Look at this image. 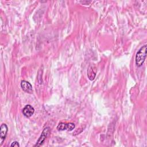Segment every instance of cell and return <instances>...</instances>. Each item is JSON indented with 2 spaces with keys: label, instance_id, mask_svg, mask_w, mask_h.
Returning <instances> with one entry per match:
<instances>
[{
  "label": "cell",
  "instance_id": "obj_1",
  "mask_svg": "<svg viewBox=\"0 0 147 147\" xmlns=\"http://www.w3.org/2000/svg\"><path fill=\"white\" fill-rule=\"evenodd\" d=\"M146 51L147 45H144V46L141 47L137 52L135 57V61L137 67H140L142 66L143 63H144L146 57Z\"/></svg>",
  "mask_w": 147,
  "mask_h": 147
},
{
  "label": "cell",
  "instance_id": "obj_2",
  "mask_svg": "<svg viewBox=\"0 0 147 147\" xmlns=\"http://www.w3.org/2000/svg\"><path fill=\"white\" fill-rule=\"evenodd\" d=\"M50 131V129L49 127H45L43 130L42 132L41 133V134L40 135V137L38 138V140L36 142V144L34 145V146H41V145L43 144V143L44 142V141H45Z\"/></svg>",
  "mask_w": 147,
  "mask_h": 147
},
{
  "label": "cell",
  "instance_id": "obj_3",
  "mask_svg": "<svg viewBox=\"0 0 147 147\" xmlns=\"http://www.w3.org/2000/svg\"><path fill=\"white\" fill-rule=\"evenodd\" d=\"M75 127V125L74 123H63L61 122L59 123L57 126V129L59 131H63V130H68V131H72Z\"/></svg>",
  "mask_w": 147,
  "mask_h": 147
},
{
  "label": "cell",
  "instance_id": "obj_4",
  "mask_svg": "<svg viewBox=\"0 0 147 147\" xmlns=\"http://www.w3.org/2000/svg\"><path fill=\"white\" fill-rule=\"evenodd\" d=\"M21 87L22 90L27 93L32 94L33 92L32 86L30 83L26 80H22L21 82Z\"/></svg>",
  "mask_w": 147,
  "mask_h": 147
},
{
  "label": "cell",
  "instance_id": "obj_5",
  "mask_svg": "<svg viewBox=\"0 0 147 147\" xmlns=\"http://www.w3.org/2000/svg\"><path fill=\"white\" fill-rule=\"evenodd\" d=\"M34 112V109L30 105H26L22 109L23 114L27 118L30 117Z\"/></svg>",
  "mask_w": 147,
  "mask_h": 147
},
{
  "label": "cell",
  "instance_id": "obj_6",
  "mask_svg": "<svg viewBox=\"0 0 147 147\" xmlns=\"http://www.w3.org/2000/svg\"><path fill=\"white\" fill-rule=\"evenodd\" d=\"M7 131H8V127L6 124L2 123L0 127V138L1 140V142L0 144L1 145L2 144L3 141L6 138Z\"/></svg>",
  "mask_w": 147,
  "mask_h": 147
},
{
  "label": "cell",
  "instance_id": "obj_7",
  "mask_svg": "<svg viewBox=\"0 0 147 147\" xmlns=\"http://www.w3.org/2000/svg\"><path fill=\"white\" fill-rule=\"evenodd\" d=\"M96 74L95 72H94L92 67H90L87 71V76L88 77V79L90 80H93L95 77Z\"/></svg>",
  "mask_w": 147,
  "mask_h": 147
},
{
  "label": "cell",
  "instance_id": "obj_8",
  "mask_svg": "<svg viewBox=\"0 0 147 147\" xmlns=\"http://www.w3.org/2000/svg\"><path fill=\"white\" fill-rule=\"evenodd\" d=\"M10 146H17V147H19L20 146V144L18 143V141H13L11 142V144H10Z\"/></svg>",
  "mask_w": 147,
  "mask_h": 147
}]
</instances>
